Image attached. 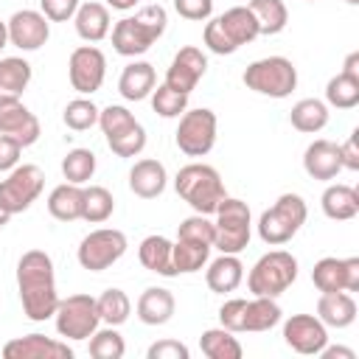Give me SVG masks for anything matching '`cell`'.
<instances>
[{
  "label": "cell",
  "instance_id": "cell-20",
  "mask_svg": "<svg viewBox=\"0 0 359 359\" xmlns=\"http://www.w3.org/2000/svg\"><path fill=\"white\" fill-rule=\"evenodd\" d=\"M6 359H73V348L62 339H50L45 334L14 337L3 345Z\"/></svg>",
  "mask_w": 359,
  "mask_h": 359
},
{
  "label": "cell",
  "instance_id": "cell-37",
  "mask_svg": "<svg viewBox=\"0 0 359 359\" xmlns=\"http://www.w3.org/2000/svg\"><path fill=\"white\" fill-rule=\"evenodd\" d=\"M95 306H98V317H101V323H107V325H123L126 320H129V314H132V300H129V294L123 292V289H107V292H101V297H95Z\"/></svg>",
  "mask_w": 359,
  "mask_h": 359
},
{
  "label": "cell",
  "instance_id": "cell-33",
  "mask_svg": "<svg viewBox=\"0 0 359 359\" xmlns=\"http://www.w3.org/2000/svg\"><path fill=\"white\" fill-rule=\"evenodd\" d=\"M289 123L303 135H314L328 126V104L320 98H300L289 112Z\"/></svg>",
  "mask_w": 359,
  "mask_h": 359
},
{
  "label": "cell",
  "instance_id": "cell-22",
  "mask_svg": "<svg viewBox=\"0 0 359 359\" xmlns=\"http://www.w3.org/2000/svg\"><path fill=\"white\" fill-rule=\"evenodd\" d=\"M303 168H306V174L311 180H323V182L334 180L342 171L339 146L334 140H325V137L309 143L306 151H303Z\"/></svg>",
  "mask_w": 359,
  "mask_h": 359
},
{
  "label": "cell",
  "instance_id": "cell-43",
  "mask_svg": "<svg viewBox=\"0 0 359 359\" xmlns=\"http://www.w3.org/2000/svg\"><path fill=\"white\" fill-rule=\"evenodd\" d=\"M151 109L160 118H180L188 109V95L171 90L168 84H154V90H151Z\"/></svg>",
  "mask_w": 359,
  "mask_h": 359
},
{
  "label": "cell",
  "instance_id": "cell-5",
  "mask_svg": "<svg viewBox=\"0 0 359 359\" xmlns=\"http://www.w3.org/2000/svg\"><path fill=\"white\" fill-rule=\"evenodd\" d=\"M280 306L275 303V297H252V300H244V297H233V300H224L222 309H219V323L222 328L233 331V334H244V331H269L280 323Z\"/></svg>",
  "mask_w": 359,
  "mask_h": 359
},
{
  "label": "cell",
  "instance_id": "cell-44",
  "mask_svg": "<svg viewBox=\"0 0 359 359\" xmlns=\"http://www.w3.org/2000/svg\"><path fill=\"white\" fill-rule=\"evenodd\" d=\"M177 238H188V241H199V244H210L213 247L216 227H213V222L205 213H194V216H188V219L180 222Z\"/></svg>",
  "mask_w": 359,
  "mask_h": 359
},
{
  "label": "cell",
  "instance_id": "cell-52",
  "mask_svg": "<svg viewBox=\"0 0 359 359\" xmlns=\"http://www.w3.org/2000/svg\"><path fill=\"white\" fill-rule=\"evenodd\" d=\"M140 0H104V6L107 8H115V11H129V8H135Z\"/></svg>",
  "mask_w": 359,
  "mask_h": 359
},
{
  "label": "cell",
  "instance_id": "cell-11",
  "mask_svg": "<svg viewBox=\"0 0 359 359\" xmlns=\"http://www.w3.org/2000/svg\"><path fill=\"white\" fill-rule=\"evenodd\" d=\"M216 112L208 107H196V109H185L180 115V126H177V149L188 157H205L210 154V149L216 146Z\"/></svg>",
  "mask_w": 359,
  "mask_h": 359
},
{
  "label": "cell",
  "instance_id": "cell-16",
  "mask_svg": "<svg viewBox=\"0 0 359 359\" xmlns=\"http://www.w3.org/2000/svg\"><path fill=\"white\" fill-rule=\"evenodd\" d=\"M283 342L303 356H320L328 345V328L317 314H292L283 323Z\"/></svg>",
  "mask_w": 359,
  "mask_h": 359
},
{
  "label": "cell",
  "instance_id": "cell-42",
  "mask_svg": "<svg viewBox=\"0 0 359 359\" xmlns=\"http://www.w3.org/2000/svg\"><path fill=\"white\" fill-rule=\"evenodd\" d=\"M98 112L101 109L90 98H73V101H67V107L62 112V121H65L67 129L84 132V129H93L98 123Z\"/></svg>",
  "mask_w": 359,
  "mask_h": 359
},
{
  "label": "cell",
  "instance_id": "cell-9",
  "mask_svg": "<svg viewBox=\"0 0 359 359\" xmlns=\"http://www.w3.org/2000/svg\"><path fill=\"white\" fill-rule=\"evenodd\" d=\"M98 126H101V132L107 137V146L118 157H137L146 149V129L121 104L104 107L98 112Z\"/></svg>",
  "mask_w": 359,
  "mask_h": 359
},
{
  "label": "cell",
  "instance_id": "cell-27",
  "mask_svg": "<svg viewBox=\"0 0 359 359\" xmlns=\"http://www.w3.org/2000/svg\"><path fill=\"white\" fill-rule=\"evenodd\" d=\"M174 241H168L165 236H146L137 247V258L149 272H157L163 278H177L180 272L174 269V255H171Z\"/></svg>",
  "mask_w": 359,
  "mask_h": 359
},
{
  "label": "cell",
  "instance_id": "cell-35",
  "mask_svg": "<svg viewBox=\"0 0 359 359\" xmlns=\"http://www.w3.org/2000/svg\"><path fill=\"white\" fill-rule=\"evenodd\" d=\"M247 8L252 11V17L258 22V34H264V36L280 34L289 22V11H286L283 0H250Z\"/></svg>",
  "mask_w": 359,
  "mask_h": 359
},
{
  "label": "cell",
  "instance_id": "cell-56",
  "mask_svg": "<svg viewBox=\"0 0 359 359\" xmlns=\"http://www.w3.org/2000/svg\"><path fill=\"white\" fill-rule=\"evenodd\" d=\"M309 3H317V0H309Z\"/></svg>",
  "mask_w": 359,
  "mask_h": 359
},
{
  "label": "cell",
  "instance_id": "cell-41",
  "mask_svg": "<svg viewBox=\"0 0 359 359\" xmlns=\"http://www.w3.org/2000/svg\"><path fill=\"white\" fill-rule=\"evenodd\" d=\"M123 353H126V342L115 325L93 331V337H90V356L93 359H121Z\"/></svg>",
  "mask_w": 359,
  "mask_h": 359
},
{
  "label": "cell",
  "instance_id": "cell-26",
  "mask_svg": "<svg viewBox=\"0 0 359 359\" xmlns=\"http://www.w3.org/2000/svg\"><path fill=\"white\" fill-rule=\"evenodd\" d=\"M73 25L84 42H101L104 36H109L112 28L109 8L104 3H81L73 14Z\"/></svg>",
  "mask_w": 359,
  "mask_h": 359
},
{
  "label": "cell",
  "instance_id": "cell-45",
  "mask_svg": "<svg viewBox=\"0 0 359 359\" xmlns=\"http://www.w3.org/2000/svg\"><path fill=\"white\" fill-rule=\"evenodd\" d=\"M174 11L191 22H205L213 14V0H174Z\"/></svg>",
  "mask_w": 359,
  "mask_h": 359
},
{
  "label": "cell",
  "instance_id": "cell-49",
  "mask_svg": "<svg viewBox=\"0 0 359 359\" xmlns=\"http://www.w3.org/2000/svg\"><path fill=\"white\" fill-rule=\"evenodd\" d=\"M20 154H22V146L14 137L0 135V171H11L20 163Z\"/></svg>",
  "mask_w": 359,
  "mask_h": 359
},
{
  "label": "cell",
  "instance_id": "cell-28",
  "mask_svg": "<svg viewBox=\"0 0 359 359\" xmlns=\"http://www.w3.org/2000/svg\"><path fill=\"white\" fill-rule=\"evenodd\" d=\"M205 280H208V289L216 292V294L236 292V289L241 286V280H244V264L238 261V255L222 252L219 258H213V261L208 264Z\"/></svg>",
  "mask_w": 359,
  "mask_h": 359
},
{
  "label": "cell",
  "instance_id": "cell-17",
  "mask_svg": "<svg viewBox=\"0 0 359 359\" xmlns=\"http://www.w3.org/2000/svg\"><path fill=\"white\" fill-rule=\"evenodd\" d=\"M0 135H8L22 149H28L42 135L39 118L20 98H0Z\"/></svg>",
  "mask_w": 359,
  "mask_h": 359
},
{
  "label": "cell",
  "instance_id": "cell-13",
  "mask_svg": "<svg viewBox=\"0 0 359 359\" xmlns=\"http://www.w3.org/2000/svg\"><path fill=\"white\" fill-rule=\"evenodd\" d=\"M126 247H129V241H126V236L121 230L98 227V230H93V233H87L81 238V244L76 250V258H79L81 269H87V272H104L115 261L123 258Z\"/></svg>",
  "mask_w": 359,
  "mask_h": 359
},
{
  "label": "cell",
  "instance_id": "cell-50",
  "mask_svg": "<svg viewBox=\"0 0 359 359\" xmlns=\"http://www.w3.org/2000/svg\"><path fill=\"white\" fill-rule=\"evenodd\" d=\"M320 356L323 359H356V353L351 351V348H342V345H325L323 351H320Z\"/></svg>",
  "mask_w": 359,
  "mask_h": 359
},
{
  "label": "cell",
  "instance_id": "cell-14",
  "mask_svg": "<svg viewBox=\"0 0 359 359\" xmlns=\"http://www.w3.org/2000/svg\"><path fill=\"white\" fill-rule=\"evenodd\" d=\"M67 76H70V84H73L76 93H81V95L98 93L104 79H107V56H104V50L95 48V45H79L70 53Z\"/></svg>",
  "mask_w": 359,
  "mask_h": 359
},
{
  "label": "cell",
  "instance_id": "cell-6",
  "mask_svg": "<svg viewBox=\"0 0 359 359\" xmlns=\"http://www.w3.org/2000/svg\"><path fill=\"white\" fill-rule=\"evenodd\" d=\"M294 280H297V258L286 250L264 252L247 275V286L252 297H280Z\"/></svg>",
  "mask_w": 359,
  "mask_h": 359
},
{
  "label": "cell",
  "instance_id": "cell-10",
  "mask_svg": "<svg viewBox=\"0 0 359 359\" xmlns=\"http://www.w3.org/2000/svg\"><path fill=\"white\" fill-rule=\"evenodd\" d=\"M42 188H45V174H42V168L34 165V163H22V165L17 163V165L8 171V177L0 180V208H3L8 216L22 213V210H28V208L39 199Z\"/></svg>",
  "mask_w": 359,
  "mask_h": 359
},
{
  "label": "cell",
  "instance_id": "cell-21",
  "mask_svg": "<svg viewBox=\"0 0 359 359\" xmlns=\"http://www.w3.org/2000/svg\"><path fill=\"white\" fill-rule=\"evenodd\" d=\"M213 20H216L230 53H236L241 45H250L255 36H261L258 34V22H255V17H252V11L247 6H233V8H227L224 14H219Z\"/></svg>",
  "mask_w": 359,
  "mask_h": 359
},
{
  "label": "cell",
  "instance_id": "cell-30",
  "mask_svg": "<svg viewBox=\"0 0 359 359\" xmlns=\"http://www.w3.org/2000/svg\"><path fill=\"white\" fill-rule=\"evenodd\" d=\"M320 205H323V213L334 222H348L359 213V194L353 185H342V182H334L323 191L320 196Z\"/></svg>",
  "mask_w": 359,
  "mask_h": 359
},
{
  "label": "cell",
  "instance_id": "cell-1",
  "mask_svg": "<svg viewBox=\"0 0 359 359\" xmlns=\"http://www.w3.org/2000/svg\"><path fill=\"white\" fill-rule=\"evenodd\" d=\"M17 289L22 300V311L34 323H45L53 317L59 306L53 258L45 250H28L17 261Z\"/></svg>",
  "mask_w": 359,
  "mask_h": 359
},
{
  "label": "cell",
  "instance_id": "cell-55",
  "mask_svg": "<svg viewBox=\"0 0 359 359\" xmlns=\"http://www.w3.org/2000/svg\"><path fill=\"white\" fill-rule=\"evenodd\" d=\"M345 3H348V6H359V0H345Z\"/></svg>",
  "mask_w": 359,
  "mask_h": 359
},
{
  "label": "cell",
  "instance_id": "cell-54",
  "mask_svg": "<svg viewBox=\"0 0 359 359\" xmlns=\"http://www.w3.org/2000/svg\"><path fill=\"white\" fill-rule=\"evenodd\" d=\"M8 219H11V216H8V213L0 208V227H6V224H8Z\"/></svg>",
  "mask_w": 359,
  "mask_h": 359
},
{
  "label": "cell",
  "instance_id": "cell-7",
  "mask_svg": "<svg viewBox=\"0 0 359 359\" xmlns=\"http://www.w3.org/2000/svg\"><path fill=\"white\" fill-rule=\"evenodd\" d=\"M241 81L247 90H252L258 95L289 98L297 87V67L286 56H264V59H255L247 65Z\"/></svg>",
  "mask_w": 359,
  "mask_h": 359
},
{
  "label": "cell",
  "instance_id": "cell-8",
  "mask_svg": "<svg viewBox=\"0 0 359 359\" xmlns=\"http://www.w3.org/2000/svg\"><path fill=\"white\" fill-rule=\"evenodd\" d=\"M216 238H213V247L219 252H230V255H238L247 244H250V236H252V216H250V205L244 199H236V196H224L216 208Z\"/></svg>",
  "mask_w": 359,
  "mask_h": 359
},
{
  "label": "cell",
  "instance_id": "cell-25",
  "mask_svg": "<svg viewBox=\"0 0 359 359\" xmlns=\"http://www.w3.org/2000/svg\"><path fill=\"white\" fill-rule=\"evenodd\" d=\"M317 317L325 328H348L356 320V300L351 292H325L317 300Z\"/></svg>",
  "mask_w": 359,
  "mask_h": 359
},
{
  "label": "cell",
  "instance_id": "cell-3",
  "mask_svg": "<svg viewBox=\"0 0 359 359\" xmlns=\"http://www.w3.org/2000/svg\"><path fill=\"white\" fill-rule=\"evenodd\" d=\"M174 191L180 194V199H185L194 208V213H205V216H213L219 202L227 196L219 171L208 163L182 165L174 177Z\"/></svg>",
  "mask_w": 359,
  "mask_h": 359
},
{
  "label": "cell",
  "instance_id": "cell-2",
  "mask_svg": "<svg viewBox=\"0 0 359 359\" xmlns=\"http://www.w3.org/2000/svg\"><path fill=\"white\" fill-rule=\"evenodd\" d=\"M168 25V14L163 6H143L132 17H123L112 25V48L121 56H140L146 53Z\"/></svg>",
  "mask_w": 359,
  "mask_h": 359
},
{
  "label": "cell",
  "instance_id": "cell-36",
  "mask_svg": "<svg viewBox=\"0 0 359 359\" xmlns=\"http://www.w3.org/2000/svg\"><path fill=\"white\" fill-rule=\"evenodd\" d=\"M210 244H199V241H188V238H177L174 247H171V255H174V269L180 275H191V272H199L208 258H210Z\"/></svg>",
  "mask_w": 359,
  "mask_h": 359
},
{
  "label": "cell",
  "instance_id": "cell-31",
  "mask_svg": "<svg viewBox=\"0 0 359 359\" xmlns=\"http://www.w3.org/2000/svg\"><path fill=\"white\" fill-rule=\"evenodd\" d=\"M81 202H84V188L73 182H62L48 196V213L59 222H76L81 219Z\"/></svg>",
  "mask_w": 359,
  "mask_h": 359
},
{
  "label": "cell",
  "instance_id": "cell-38",
  "mask_svg": "<svg viewBox=\"0 0 359 359\" xmlns=\"http://www.w3.org/2000/svg\"><path fill=\"white\" fill-rule=\"evenodd\" d=\"M115 210V199L109 194V188L104 185H90L84 188V202H81V219L90 224H101L112 216Z\"/></svg>",
  "mask_w": 359,
  "mask_h": 359
},
{
  "label": "cell",
  "instance_id": "cell-46",
  "mask_svg": "<svg viewBox=\"0 0 359 359\" xmlns=\"http://www.w3.org/2000/svg\"><path fill=\"white\" fill-rule=\"evenodd\" d=\"M79 6H81V0H39V8H42V14L50 22H67V20H73V14H76Z\"/></svg>",
  "mask_w": 359,
  "mask_h": 359
},
{
  "label": "cell",
  "instance_id": "cell-32",
  "mask_svg": "<svg viewBox=\"0 0 359 359\" xmlns=\"http://www.w3.org/2000/svg\"><path fill=\"white\" fill-rule=\"evenodd\" d=\"M31 65L22 56H3L0 59V98H20L31 84Z\"/></svg>",
  "mask_w": 359,
  "mask_h": 359
},
{
  "label": "cell",
  "instance_id": "cell-48",
  "mask_svg": "<svg viewBox=\"0 0 359 359\" xmlns=\"http://www.w3.org/2000/svg\"><path fill=\"white\" fill-rule=\"evenodd\" d=\"M339 160H342V168L359 171V129H353L348 140L339 143Z\"/></svg>",
  "mask_w": 359,
  "mask_h": 359
},
{
  "label": "cell",
  "instance_id": "cell-15",
  "mask_svg": "<svg viewBox=\"0 0 359 359\" xmlns=\"http://www.w3.org/2000/svg\"><path fill=\"white\" fill-rule=\"evenodd\" d=\"M314 286L325 292H359V258H320L311 269Z\"/></svg>",
  "mask_w": 359,
  "mask_h": 359
},
{
  "label": "cell",
  "instance_id": "cell-12",
  "mask_svg": "<svg viewBox=\"0 0 359 359\" xmlns=\"http://www.w3.org/2000/svg\"><path fill=\"white\" fill-rule=\"evenodd\" d=\"M53 317H56L59 337L73 339V342L90 339L93 331L101 325L95 297H90V294H67L65 300L59 297V306H56Z\"/></svg>",
  "mask_w": 359,
  "mask_h": 359
},
{
  "label": "cell",
  "instance_id": "cell-24",
  "mask_svg": "<svg viewBox=\"0 0 359 359\" xmlns=\"http://www.w3.org/2000/svg\"><path fill=\"white\" fill-rule=\"evenodd\" d=\"M174 309H177V300L171 294V289L165 286H149L143 289V294L137 297V320L143 325H165L171 317H174Z\"/></svg>",
  "mask_w": 359,
  "mask_h": 359
},
{
  "label": "cell",
  "instance_id": "cell-4",
  "mask_svg": "<svg viewBox=\"0 0 359 359\" xmlns=\"http://www.w3.org/2000/svg\"><path fill=\"white\" fill-rule=\"evenodd\" d=\"M309 208L300 194H280L272 208H266L258 219V236L269 247H280L297 236V230L306 224Z\"/></svg>",
  "mask_w": 359,
  "mask_h": 359
},
{
  "label": "cell",
  "instance_id": "cell-18",
  "mask_svg": "<svg viewBox=\"0 0 359 359\" xmlns=\"http://www.w3.org/2000/svg\"><path fill=\"white\" fill-rule=\"evenodd\" d=\"M6 25H8V45L20 50H39L50 36V20L34 8L14 11Z\"/></svg>",
  "mask_w": 359,
  "mask_h": 359
},
{
  "label": "cell",
  "instance_id": "cell-34",
  "mask_svg": "<svg viewBox=\"0 0 359 359\" xmlns=\"http://www.w3.org/2000/svg\"><path fill=\"white\" fill-rule=\"evenodd\" d=\"M199 348L208 359H241L244 356V348L238 342V337L227 328H208L202 331L199 337Z\"/></svg>",
  "mask_w": 359,
  "mask_h": 359
},
{
  "label": "cell",
  "instance_id": "cell-23",
  "mask_svg": "<svg viewBox=\"0 0 359 359\" xmlns=\"http://www.w3.org/2000/svg\"><path fill=\"white\" fill-rule=\"evenodd\" d=\"M165 182H168L165 165L160 160H154V157L137 160L132 165V171H129V188L140 199H157L165 191Z\"/></svg>",
  "mask_w": 359,
  "mask_h": 359
},
{
  "label": "cell",
  "instance_id": "cell-19",
  "mask_svg": "<svg viewBox=\"0 0 359 359\" xmlns=\"http://www.w3.org/2000/svg\"><path fill=\"white\" fill-rule=\"evenodd\" d=\"M205 70H208V56H205L199 48L185 45V48H180V50L174 53V59H171V65H168V70H165V81H163V84H168V87L177 90V93L191 95V90H194V87L199 84V79L205 76Z\"/></svg>",
  "mask_w": 359,
  "mask_h": 359
},
{
  "label": "cell",
  "instance_id": "cell-40",
  "mask_svg": "<svg viewBox=\"0 0 359 359\" xmlns=\"http://www.w3.org/2000/svg\"><path fill=\"white\" fill-rule=\"evenodd\" d=\"M95 174V154L90 149H70L62 160V177L73 185H84Z\"/></svg>",
  "mask_w": 359,
  "mask_h": 359
},
{
  "label": "cell",
  "instance_id": "cell-39",
  "mask_svg": "<svg viewBox=\"0 0 359 359\" xmlns=\"http://www.w3.org/2000/svg\"><path fill=\"white\" fill-rule=\"evenodd\" d=\"M325 104L337 109H353L359 104V79H351L345 73H337L325 84Z\"/></svg>",
  "mask_w": 359,
  "mask_h": 359
},
{
  "label": "cell",
  "instance_id": "cell-47",
  "mask_svg": "<svg viewBox=\"0 0 359 359\" xmlns=\"http://www.w3.org/2000/svg\"><path fill=\"white\" fill-rule=\"evenodd\" d=\"M188 356H191V351L180 339H160V342L149 345V351H146V359H188Z\"/></svg>",
  "mask_w": 359,
  "mask_h": 359
},
{
  "label": "cell",
  "instance_id": "cell-51",
  "mask_svg": "<svg viewBox=\"0 0 359 359\" xmlns=\"http://www.w3.org/2000/svg\"><path fill=\"white\" fill-rule=\"evenodd\" d=\"M339 73H345V76H351V79H359V50H353V53L345 56V65H342Z\"/></svg>",
  "mask_w": 359,
  "mask_h": 359
},
{
  "label": "cell",
  "instance_id": "cell-29",
  "mask_svg": "<svg viewBox=\"0 0 359 359\" xmlns=\"http://www.w3.org/2000/svg\"><path fill=\"white\" fill-rule=\"evenodd\" d=\"M157 84V73H154V65L149 62H132L123 67L121 79H118V93L126 98V101H143L151 95Z\"/></svg>",
  "mask_w": 359,
  "mask_h": 359
},
{
  "label": "cell",
  "instance_id": "cell-53",
  "mask_svg": "<svg viewBox=\"0 0 359 359\" xmlns=\"http://www.w3.org/2000/svg\"><path fill=\"white\" fill-rule=\"evenodd\" d=\"M8 45V25L0 20V53H3V48Z\"/></svg>",
  "mask_w": 359,
  "mask_h": 359
}]
</instances>
